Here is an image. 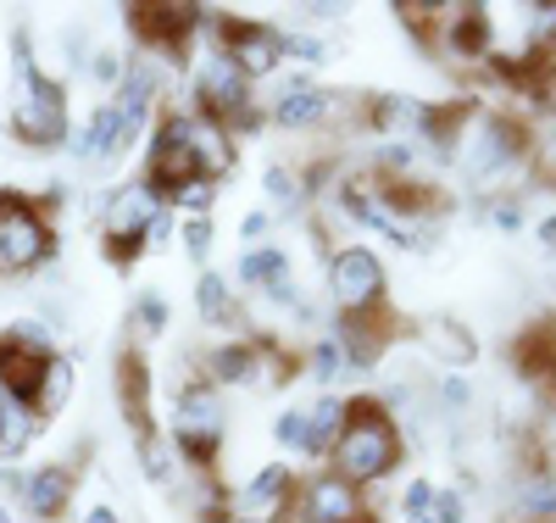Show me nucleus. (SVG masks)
<instances>
[{
  "mask_svg": "<svg viewBox=\"0 0 556 523\" xmlns=\"http://www.w3.org/2000/svg\"><path fill=\"white\" fill-rule=\"evenodd\" d=\"M329 473H340L345 485L367 490V485H379L395 473L401 462V429H395V412L384 401H345V429L329 451Z\"/></svg>",
  "mask_w": 556,
  "mask_h": 523,
  "instance_id": "1",
  "label": "nucleus"
},
{
  "mask_svg": "<svg viewBox=\"0 0 556 523\" xmlns=\"http://www.w3.org/2000/svg\"><path fill=\"white\" fill-rule=\"evenodd\" d=\"M12 51H17V78H12V134L23 139V146L34 151H51L67 139V95L56 78H45L28 57V34L12 39Z\"/></svg>",
  "mask_w": 556,
  "mask_h": 523,
  "instance_id": "2",
  "label": "nucleus"
},
{
  "mask_svg": "<svg viewBox=\"0 0 556 523\" xmlns=\"http://www.w3.org/2000/svg\"><path fill=\"white\" fill-rule=\"evenodd\" d=\"M529 151H534V139H529L523 117H513V112H473V123L462 128L451 157H462V167H468L479 184H495L506 173H523Z\"/></svg>",
  "mask_w": 556,
  "mask_h": 523,
  "instance_id": "3",
  "label": "nucleus"
},
{
  "mask_svg": "<svg viewBox=\"0 0 556 523\" xmlns=\"http://www.w3.org/2000/svg\"><path fill=\"white\" fill-rule=\"evenodd\" d=\"M223 396L206 378H184L173 390V451L190 462L195 473H212L217 451H223Z\"/></svg>",
  "mask_w": 556,
  "mask_h": 523,
  "instance_id": "4",
  "label": "nucleus"
},
{
  "mask_svg": "<svg viewBox=\"0 0 556 523\" xmlns=\"http://www.w3.org/2000/svg\"><path fill=\"white\" fill-rule=\"evenodd\" d=\"M56 257V234L28 196H0V278L34 273Z\"/></svg>",
  "mask_w": 556,
  "mask_h": 523,
  "instance_id": "5",
  "label": "nucleus"
},
{
  "mask_svg": "<svg viewBox=\"0 0 556 523\" xmlns=\"http://www.w3.org/2000/svg\"><path fill=\"white\" fill-rule=\"evenodd\" d=\"M206 34L217 45V57H228L245 78H273L285 67V34L267 28V23H251V17H212L206 12Z\"/></svg>",
  "mask_w": 556,
  "mask_h": 523,
  "instance_id": "6",
  "label": "nucleus"
},
{
  "mask_svg": "<svg viewBox=\"0 0 556 523\" xmlns=\"http://www.w3.org/2000/svg\"><path fill=\"white\" fill-rule=\"evenodd\" d=\"M156 212H167V207H162V196H156L146 178H139V184H123L117 196L101 207V240H106V251H112L117 267L146 251V228L156 223Z\"/></svg>",
  "mask_w": 556,
  "mask_h": 523,
  "instance_id": "7",
  "label": "nucleus"
},
{
  "mask_svg": "<svg viewBox=\"0 0 556 523\" xmlns=\"http://www.w3.org/2000/svg\"><path fill=\"white\" fill-rule=\"evenodd\" d=\"M285 523H367V501H362L356 485H345L340 473L323 468L312 480H295Z\"/></svg>",
  "mask_w": 556,
  "mask_h": 523,
  "instance_id": "8",
  "label": "nucleus"
},
{
  "mask_svg": "<svg viewBox=\"0 0 556 523\" xmlns=\"http://www.w3.org/2000/svg\"><path fill=\"white\" fill-rule=\"evenodd\" d=\"M128 28L139 45H151L156 57H184V45L195 34H206V12L201 7H178V0H139L128 7Z\"/></svg>",
  "mask_w": 556,
  "mask_h": 523,
  "instance_id": "9",
  "label": "nucleus"
},
{
  "mask_svg": "<svg viewBox=\"0 0 556 523\" xmlns=\"http://www.w3.org/2000/svg\"><path fill=\"white\" fill-rule=\"evenodd\" d=\"M329 290H334V307L345 317L384 307V290H390V284H384V262L367 246H340L329 257Z\"/></svg>",
  "mask_w": 556,
  "mask_h": 523,
  "instance_id": "10",
  "label": "nucleus"
},
{
  "mask_svg": "<svg viewBox=\"0 0 556 523\" xmlns=\"http://www.w3.org/2000/svg\"><path fill=\"white\" fill-rule=\"evenodd\" d=\"M190 178H201V167H195V151H190V139H184V117L178 112H167L162 117V128H156V139H151V157H146V184L162 196V207L178 196Z\"/></svg>",
  "mask_w": 556,
  "mask_h": 523,
  "instance_id": "11",
  "label": "nucleus"
},
{
  "mask_svg": "<svg viewBox=\"0 0 556 523\" xmlns=\"http://www.w3.org/2000/svg\"><path fill=\"white\" fill-rule=\"evenodd\" d=\"M356 107V95H334V89H312V84H295L273 101V128H290V134H306V128H329V123H345Z\"/></svg>",
  "mask_w": 556,
  "mask_h": 523,
  "instance_id": "12",
  "label": "nucleus"
},
{
  "mask_svg": "<svg viewBox=\"0 0 556 523\" xmlns=\"http://www.w3.org/2000/svg\"><path fill=\"white\" fill-rule=\"evenodd\" d=\"M290 496H295V473L285 462H267L262 473H251V480L228 496V507H235L240 523H278L285 507H290Z\"/></svg>",
  "mask_w": 556,
  "mask_h": 523,
  "instance_id": "13",
  "label": "nucleus"
},
{
  "mask_svg": "<svg viewBox=\"0 0 556 523\" xmlns=\"http://www.w3.org/2000/svg\"><path fill=\"white\" fill-rule=\"evenodd\" d=\"M440 51L451 62H490L495 23L484 7H440Z\"/></svg>",
  "mask_w": 556,
  "mask_h": 523,
  "instance_id": "14",
  "label": "nucleus"
},
{
  "mask_svg": "<svg viewBox=\"0 0 556 523\" xmlns=\"http://www.w3.org/2000/svg\"><path fill=\"white\" fill-rule=\"evenodd\" d=\"M117 407L128 418L134 440L151 446L156 440V429H151V368H146V357H139V351H123L117 357Z\"/></svg>",
  "mask_w": 556,
  "mask_h": 523,
  "instance_id": "15",
  "label": "nucleus"
},
{
  "mask_svg": "<svg viewBox=\"0 0 556 523\" xmlns=\"http://www.w3.org/2000/svg\"><path fill=\"white\" fill-rule=\"evenodd\" d=\"M184 117V139H190V151H195V167H201V178H223L228 167H235V134H228L223 123H212V117H201V112H178Z\"/></svg>",
  "mask_w": 556,
  "mask_h": 523,
  "instance_id": "16",
  "label": "nucleus"
},
{
  "mask_svg": "<svg viewBox=\"0 0 556 523\" xmlns=\"http://www.w3.org/2000/svg\"><path fill=\"white\" fill-rule=\"evenodd\" d=\"M23 501H28V512H34L39 523L62 518L67 501H73V468H67V462H45V468L23 473Z\"/></svg>",
  "mask_w": 556,
  "mask_h": 523,
  "instance_id": "17",
  "label": "nucleus"
},
{
  "mask_svg": "<svg viewBox=\"0 0 556 523\" xmlns=\"http://www.w3.org/2000/svg\"><path fill=\"white\" fill-rule=\"evenodd\" d=\"M417 340H424L451 373L479 357V340L468 335V323H456V317H424V323H417Z\"/></svg>",
  "mask_w": 556,
  "mask_h": 523,
  "instance_id": "18",
  "label": "nucleus"
},
{
  "mask_svg": "<svg viewBox=\"0 0 556 523\" xmlns=\"http://www.w3.org/2000/svg\"><path fill=\"white\" fill-rule=\"evenodd\" d=\"M73 151H78V162H112L117 151H128L123 146V117H117L112 101H101L96 112H89V128L73 139Z\"/></svg>",
  "mask_w": 556,
  "mask_h": 523,
  "instance_id": "19",
  "label": "nucleus"
},
{
  "mask_svg": "<svg viewBox=\"0 0 556 523\" xmlns=\"http://www.w3.org/2000/svg\"><path fill=\"white\" fill-rule=\"evenodd\" d=\"M240 378H262V346L256 340H228L206 357V385H240Z\"/></svg>",
  "mask_w": 556,
  "mask_h": 523,
  "instance_id": "20",
  "label": "nucleus"
},
{
  "mask_svg": "<svg viewBox=\"0 0 556 523\" xmlns=\"http://www.w3.org/2000/svg\"><path fill=\"white\" fill-rule=\"evenodd\" d=\"M73 396V362L67 357H51V368H45L39 378V396H34V418H56Z\"/></svg>",
  "mask_w": 556,
  "mask_h": 523,
  "instance_id": "21",
  "label": "nucleus"
},
{
  "mask_svg": "<svg viewBox=\"0 0 556 523\" xmlns=\"http://www.w3.org/2000/svg\"><path fill=\"white\" fill-rule=\"evenodd\" d=\"M306 418H312V457H329L334 440H340V429H345V401L340 396H323L317 407H306Z\"/></svg>",
  "mask_w": 556,
  "mask_h": 523,
  "instance_id": "22",
  "label": "nucleus"
},
{
  "mask_svg": "<svg viewBox=\"0 0 556 523\" xmlns=\"http://www.w3.org/2000/svg\"><path fill=\"white\" fill-rule=\"evenodd\" d=\"M262 196H267L278 212H301V201H306V184H301V173H295V167L273 162V167L262 173Z\"/></svg>",
  "mask_w": 556,
  "mask_h": 523,
  "instance_id": "23",
  "label": "nucleus"
},
{
  "mask_svg": "<svg viewBox=\"0 0 556 523\" xmlns=\"http://www.w3.org/2000/svg\"><path fill=\"white\" fill-rule=\"evenodd\" d=\"M240 278L256 284V290H267V284L290 278V262H285V251H278V246H251V251L240 257Z\"/></svg>",
  "mask_w": 556,
  "mask_h": 523,
  "instance_id": "24",
  "label": "nucleus"
},
{
  "mask_svg": "<svg viewBox=\"0 0 556 523\" xmlns=\"http://www.w3.org/2000/svg\"><path fill=\"white\" fill-rule=\"evenodd\" d=\"M195 312H201V323H228V317H235V290H228L223 273H201V284H195Z\"/></svg>",
  "mask_w": 556,
  "mask_h": 523,
  "instance_id": "25",
  "label": "nucleus"
},
{
  "mask_svg": "<svg viewBox=\"0 0 556 523\" xmlns=\"http://www.w3.org/2000/svg\"><path fill=\"white\" fill-rule=\"evenodd\" d=\"M273 435H278V446H290V451H306V457H312V418H306V407L278 412Z\"/></svg>",
  "mask_w": 556,
  "mask_h": 523,
  "instance_id": "26",
  "label": "nucleus"
},
{
  "mask_svg": "<svg viewBox=\"0 0 556 523\" xmlns=\"http://www.w3.org/2000/svg\"><path fill=\"white\" fill-rule=\"evenodd\" d=\"M306 368H312V378H317V385H334V378H340V368H345V357H340L334 335L312 340V351H306Z\"/></svg>",
  "mask_w": 556,
  "mask_h": 523,
  "instance_id": "27",
  "label": "nucleus"
},
{
  "mask_svg": "<svg viewBox=\"0 0 556 523\" xmlns=\"http://www.w3.org/2000/svg\"><path fill=\"white\" fill-rule=\"evenodd\" d=\"M134 323H139V335H162L167 328V301L156 290H139L134 296Z\"/></svg>",
  "mask_w": 556,
  "mask_h": 523,
  "instance_id": "28",
  "label": "nucleus"
},
{
  "mask_svg": "<svg viewBox=\"0 0 556 523\" xmlns=\"http://www.w3.org/2000/svg\"><path fill=\"white\" fill-rule=\"evenodd\" d=\"M212 196H217V184H212V178H190V184H184L178 196L167 201V207H184L190 217H206V212H212Z\"/></svg>",
  "mask_w": 556,
  "mask_h": 523,
  "instance_id": "29",
  "label": "nucleus"
},
{
  "mask_svg": "<svg viewBox=\"0 0 556 523\" xmlns=\"http://www.w3.org/2000/svg\"><path fill=\"white\" fill-rule=\"evenodd\" d=\"M429 507H434V485H429V480H412V485L401 490V518H406V523H424Z\"/></svg>",
  "mask_w": 556,
  "mask_h": 523,
  "instance_id": "30",
  "label": "nucleus"
},
{
  "mask_svg": "<svg viewBox=\"0 0 556 523\" xmlns=\"http://www.w3.org/2000/svg\"><path fill=\"white\" fill-rule=\"evenodd\" d=\"M178 246L190 251L195 262H206V251H212V217H190V223H184V234H178Z\"/></svg>",
  "mask_w": 556,
  "mask_h": 523,
  "instance_id": "31",
  "label": "nucleus"
},
{
  "mask_svg": "<svg viewBox=\"0 0 556 523\" xmlns=\"http://www.w3.org/2000/svg\"><path fill=\"white\" fill-rule=\"evenodd\" d=\"M429 518H434V523H468V501H462V490H440V485H434Z\"/></svg>",
  "mask_w": 556,
  "mask_h": 523,
  "instance_id": "32",
  "label": "nucleus"
},
{
  "mask_svg": "<svg viewBox=\"0 0 556 523\" xmlns=\"http://www.w3.org/2000/svg\"><path fill=\"white\" fill-rule=\"evenodd\" d=\"M139 451H146V473H151V480L167 485V480H173V457H167V446L151 440V446H139Z\"/></svg>",
  "mask_w": 556,
  "mask_h": 523,
  "instance_id": "33",
  "label": "nucleus"
},
{
  "mask_svg": "<svg viewBox=\"0 0 556 523\" xmlns=\"http://www.w3.org/2000/svg\"><path fill=\"white\" fill-rule=\"evenodd\" d=\"M167 240H173V217H167V212H156V223L146 228V251H162Z\"/></svg>",
  "mask_w": 556,
  "mask_h": 523,
  "instance_id": "34",
  "label": "nucleus"
},
{
  "mask_svg": "<svg viewBox=\"0 0 556 523\" xmlns=\"http://www.w3.org/2000/svg\"><path fill=\"white\" fill-rule=\"evenodd\" d=\"M89 73H96L101 84H117V78H123V62H117L112 51H101V57H96V67H89Z\"/></svg>",
  "mask_w": 556,
  "mask_h": 523,
  "instance_id": "35",
  "label": "nucleus"
},
{
  "mask_svg": "<svg viewBox=\"0 0 556 523\" xmlns=\"http://www.w3.org/2000/svg\"><path fill=\"white\" fill-rule=\"evenodd\" d=\"M495 223H501V228H518V223H523V207H518V201H495Z\"/></svg>",
  "mask_w": 556,
  "mask_h": 523,
  "instance_id": "36",
  "label": "nucleus"
},
{
  "mask_svg": "<svg viewBox=\"0 0 556 523\" xmlns=\"http://www.w3.org/2000/svg\"><path fill=\"white\" fill-rule=\"evenodd\" d=\"M534 240H540V246H545V251L556 257V212H551V217H540V228H534Z\"/></svg>",
  "mask_w": 556,
  "mask_h": 523,
  "instance_id": "37",
  "label": "nucleus"
},
{
  "mask_svg": "<svg viewBox=\"0 0 556 523\" xmlns=\"http://www.w3.org/2000/svg\"><path fill=\"white\" fill-rule=\"evenodd\" d=\"M240 234H245V240H262V234H267V212H251Z\"/></svg>",
  "mask_w": 556,
  "mask_h": 523,
  "instance_id": "38",
  "label": "nucleus"
},
{
  "mask_svg": "<svg viewBox=\"0 0 556 523\" xmlns=\"http://www.w3.org/2000/svg\"><path fill=\"white\" fill-rule=\"evenodd\" d=\"M84 523H117V512H112V507H89Z\"/></svg>",
  "mask_w": 556,
  "mask_h": 523,
  "instance_id": "39",
  "label": "nucleus"
},
{
  "mask_svg": "<svg viewBox=\"0 0 556 523\" xmlns=\"http://www.w3.org/2000/svg\"><path fill=\"white\" fill-rule=\"evenodd\" d=\"M7 407H12V396H7V390H0V423H7Z\"/></svg>",
  "mask_w": 556,
  "mask_h": 523,
  "instance_id": "40",
  "label": "nucleus"
},
{
  "mask_svg": "<svg viewBox=\"0 0 556 523\" xmlns=\"http://www.w3.org/2000/svg\"><path fill=\"white\" fill-rule=\"evenodd\" d=\"M201 523H235V518H201Z\"/></svg>",
  "mask_w": 556,
  "mask_h": 523,
  "instance_id": "41",
  "label": "nucleus"
},
{
  "mask_svg": "<svg viewBox=\"0 0 556 523\" xmlns=\"http://www.w3.org/2000/svg\"><path fill=\"white\" fill-rule=\"evenodd\" d=\"M0 523H12V512H7V507H0Z\"/></svg>",
  "mask_w": 556,
  "mask_h": 523,
  "instance_id": "42",
  "label": "nucleus"
}]
</instances>
